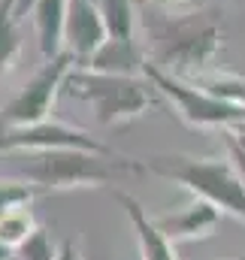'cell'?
Instances as JSON below:
<instances>
[{"label": "cell", "mask_w": 245, "mask_h": 260, "mask_svg": "<svg viewBox=\"0 0 245 260\" xmlns=\"http://www.w3.org/2000/svg\"><path fill=\"white\" fill-rule=\"evenodd\" d=\"M142 46L148 64L158 70L191 79L215 67L224 49V21L215 9L188 6V9H151L142 18Z\"/></svg>", "instance_id": "1"}, {"label": "cell", "mask_w": 245, "mask_h": 260, "mask_svg": "<svg viewBox=\"0 0 245 260\" xmlns=\"http://www.w3.org/2000/svg\"><path fill=\"white\" fill-rule=\"evenodd\" d=\"M145 164L127 154H97L82 148H46V151H6L0 154V176L18 179L37 191L61 194L118 185L127 176H142Z\"/></svg>", "instance_id": "2"}, {"label": "cell", "mask_w": 245, "mask_h": 260, "mask_svg": "<svg viewBox=\"0 0 245 260\" xmlns=\"http://www.w3.org/2000/svg\"><path fill=\"white\" fill-rule=\"evenodd\" d=\"M64 97L82 100L91 106L94 121L100 127H121L130 124L151 109L164 106L161 91L145 76H115V73H94L73 67L61 88Z\"/></svg>", "instance_id": "3"}, {"label": "cell", "mask_w": 245, "mask_h": 260, "mask_svg": "<svg viewBox=\"0 0 245 260\" xmlns=\"http://www.w3.org/2000/svg\"><path fill=\"white\" fill-rule=\"evenodd\" d=\"M145 164V173L161 176L173 185H182L200 200H209L224 215H233L245 224V179L230 164V157H200V154H155Z\"/></svg>", "instance_id": "4"}, {"label": "cell", "mask_w": 245, "mask_h": 260, "mask_svg": "<svg viewBox=\"0 0 245 260\" xmlns=\"http://www.w3.org/2000/svg\"><path fill=\"white\" fill-rule=\"evenodd\" d=\"M164 97V103H170L176 109V115L182 118L185 124L197 130H224L233 127V124H242L245 121V106H233V103H224L206 91H200L197 85L185 82L179 76H170L164 70H158L155 64H145L142 73Z\"/></svg>", "instance_id": "5"}, {"label": "cell", "mask_w": 245, "mask_h": 260, "mask_svg": "<svg viewBox=\"0 0 245 260\" xmlns=\"http://www.w3.org/2000/svg\"><path fill=\"white\" fill-rule=\"evenodd\" d=\"M76 67L70 52H61L58 58H49L40 67L0 109V130L12 127H27V124H40L46 118H52L55 100L61 94L64 82L70 76V70Z\"/></svg>", "instance_id": "6"}, {"label": "cell", "mask_w": 245, "mask_h": 260, "mask_svg": "<svg viewBox=\"0 0 245 260\" xmlns=\"http://www.w3.org/2000/svg\"><path fill=\"white\" fill-rule=\"evenodd\" d=\"M46 148H82V151H97V154H121L112 145L100 142L85 127H73L55 118H46L40 124L27 127L0 130V154L6 151H46Z\"/></svg>", "instance_id": "7"}, {"label": "cell", "mask_w": 245, "mask_h": 260, "mask_svg": "<svg viewBox=\"0 0 245 260\" xmlns=\"http://www.w3.org/2000/svg\"><path fill=\"white\" fill-rule=\"evenodd\" d=\"M109 40L103 12L97 0H70L67 3V24H64V52L73 55L76 64L91 58Z\"/></svg>", "instance_id": "8"}, {"label": "cell", "mask_w": 245, "mask_h": 260, "mask_svg": "<svg viewBox=\"0 0 245 260\" xmlns=\"http://www.w3.org/2000/svg\"><path fill=\"white\" fill-rule=\"evenodd\" d=\"M221 209L212 206L209 200H194L191 206H185L179 212H167V215H158L155 224L161 227V233L170 239V242H200V239H209L215 236L218 224H221Z\"/></svg>", "instance_id": "9"}, {"label": "cell", "mask_w": 245, "mask_h": 260, "mask_svg": "<svg viewBox=\"0 0 245 260\" xmlns=\"http://www.w3.org/2000/svg\"><path fill=\"white\" fill-rule=\"evenodd\" d=\"M112 197L118 200V206L124 209L133 236H136V248H139V260H179L176 254V242H170L161 227L155 224V218L148 215V209L127 191H112Z\"/></svg>", "instance_id": "10"}, {"label": "cell", "mask_w": 245, "mask_h": 260, "mask_svg": "<svg viewBox=\"0 0 245 260\" xmlns=\"http://www.w3.org/2000/svg\"><path fill=\"white\" fill-rule=\"evenodd\" d=\"M145 64H148V52H145L142 40H136V37H130V40L109 37L91 58H85L76 67L94 70V73H115V76H142Z\"/></svg>", "instance_id": "11"}, {"label": "cell", "mask_w": 245, "mask_h": 260, "mask_svg": "<svg viewBox=\"0 0 245 260\" xmlns=\"http://www.w3.org/2000/svg\"><path fill=\"white\" fill-rule=\"evenodd\" d=\"M67 3L70 0H37V6L30 9L34 18V30H37V46L40 55L58 58L64 52V24H67Z\"/></svg>", "instance_id": "12"}, {"label": "cell", "mask_w": 245, "mask_h": 260, "mask_svg": "<svg viewBox=\"0 0 245 260\" xmlns=\"http://www.w3.org/2000/svg\"><path fill=\"white\" fill-rule=\"evenodd\" d=\"M191 85H197L200 91L224 100V103H233V106H245V76L242 73H233V70H224V67H209L191 79H185Z\"/></svg>", "instance_id": "13"}, {"label": "cell", "mask_w": 245, "mask_h": 260, "mask_svg": "<svg viewBox=\"0 0 245 260\" xmlns=\"http://www.w3.org/2000/svg\"><path fill=\"white\" fill-rule=\"evenodd\" d=\"M12 0H0V79L12 70L21 52V27Z\"/></svg>", "instance_id": "14"}, {"label": "cell", "mask_w": 245, "mask_h": 260, "mask_svg": "<svg viewBox=\"0 0 245 260\" xmlns=\"http://www.w3.org/2000/svg\"><path fill=\"white\" fill-rule=\"evenodd\" d=\"M103 12V24L109 37L130 40L136 37V6L133 0H97Z\"/></svg>", "instance_id": "15"}, {"label": "cell", "mask_w": 245, "mask_h": 260, "mask_svg": "<svg viewBox=\"0 0 245 260\" xmlns=\"http://www.w3.org/2000/svg\"><path fill=\"white\" fill-rule=\"evenodd\" d=\"M58 251H61V245L55 242L52 230L37 224L27 233V239L15 248V260H58Z\"/></svg>", "instance_id": "16"}, {"label": "cell", "mask_w": 245, "mask_h": 260, "mask_svg": "<svg viewBox=\"0 0 245 260\" xmlns=\"http://www.w3.org/2000/svg\"><path fill=\"white\" fill-rule=\"evenodd\" d=\"M34 227H37V221H34L30 209H27V206H18V209L6 212V215L0 218V242L15 251V248L27 239V233H30Z\"/></svg>", "instance_id": "17"}, {"label": "cell", "mask_w": 245, "mask_h": 260, "mask_svg": "<svg viewBox=\"0 0 245 260\" xmlns=\"http://www.w3.org/2000/svg\"><path fill=\"white\" fill-rule=\"evenodd\" d=\"M37 194H40L37 188L24 185V182H18V179L0 176V218H3L6 212L18 209V206H30V200H34Z\"/></svg>", "instance_id": "18"}, {"label": "cell", "mask_w": 245, "mask_h": 260, "mask_svg": "<svg viewBox=\"0 0 245 260\" xmlns=\"http://www.w3.org/2000/svg\"><path fill=\"white\" fill-rule=\"evenodd\" d=\"M221 136H224V148H227L230 164L242 173V179H245V121L242 124H233V127H224Z\"/></svg>", "instance_id": "19"}, {"label": "cell", "mask_w": 245, "mask_h": 260, "mask_svg": "<svg viewBox=\"0 0 245 260\" xmlns=\"http://www.w3.org/2000/svg\"><path fill=\"white\" fill-rule=\"evenodd\" d=\"M58 260H85L82 257V248L76 239H64L61 242V251H58Z\"/></svg>", "instance_id": "20"}, {"label": "cell", "mask_w": 245, "mask_h": 260, "mask_svg": "<svg viewBox=\"0 0 245 260\" xmlns=\"http://www.w3.org/2000/svg\"><path fill=\"white\" fill-rule=\"evenodd\" d=\"M145 3H151L158 9H188V6H194V0H145Z\"/></svg>", "instance_id": "21"}, {"label": "cell", "mask_w": 245, "mask_h": 260, "mask_svg": "<svg viewBox=\"0 0 245 260\" xmlns=\"http://www.w3.org/2000/svg\"><path fill=\"white\" fill-rule=\"evenodd\" d=\"M37 6V0H12V9H15V15H18V21L24 18V15H30V9Z\"/></svg>", "instance_id": "22"}, {"label": "cell", "mask_w": 245, "mask_h": 260, "mask_svg": "<svg viewBox=\"0 0 245 260\" xmlns=\"http://www.w3.org/2000/svg\"><path fill=\"white\" fill-rule=\"evenodd\" d=\"M12 257H15V251H12L9 245H3V242H0V260H12Z\"/></svg>", "instance_id": "23"}]
</instances>
